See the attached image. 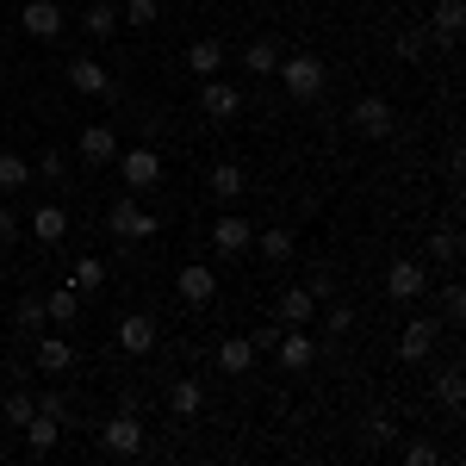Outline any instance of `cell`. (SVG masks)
Masks as SVG:
<instances>
[{
    "label": "cell",
    "mask_w": 466,
    "mask_h": 466,
    "mask_svg": "<svg viewBox=\"0 0 466 466\" xmlns=\"http://www.w3.org/2000/svg\"><path fill=\"white\" fill-rule=\"evenodd\" d=\"M280 87H287L292 100H318L323 81H329V69H323V56H311V50H299V56H280Z\"/></svg>",
    "instance_id": "6da1fadb"
},
{
    "label": "cell",
    "mask_w": 466,
    "mask_h": 466,
    "mask_svg": "<svg viewBox=\"0 0 466 466\" xmlns=\"http://www.w3.org/2000/svg\"><path fill=\"white\" fill-rule=\"evenodd\" d=\"M156 224H162V218H149L144 206H137V193L112 199V212H106V230L125 243V249H131V243H149V237H156Z\"/></svg>",
    "instance_id": "7a4b0ae2"
},
{
    "label": "cell",
    "mask_w": 466,
    "mask_h": 466,
    "mask_svg": "<svg viewBox=\"0 0 466 466\" xmlns=\"http://www.w3.org/2000/svg\"><path fill=\"white\" fill-rule=\"evenodd\" d=\"M112 168H118V180H125V193H149V187L162 180V156H156L149 144H137V149H118Z\"/></svg>",
    "instance_id": "3957f363"
},
{
    "label": "cell",
    "mask_w": 466,
    "mask_h": 466,
    "mask_svg": "<svg viewBox=\"0 0 466 466\" xmlns=\"http://www.w3.org/2000/svg\"><path fill=\"white\" fill-rule=\"evenodd\" d=\"M349 125H355L360 137L386 144V137L398 131V112H392V100H380V94H360V100H355V112H349Z\"/></svg>",
    "instance_id": "277c9868"
},
{
    "label": "cell",
    "mask_w": 466,
    "mask_h": 466,
    "mask_svg": "<svg viewBox=\"0 0 466 466\" xmlns=\"http://www.w3.org/2000/svg\"><path fill=\"white\" fill-rule=\"evenodd\" d=\"M100 448L106 454H144V417L137 410H118V417H106V430H100Z\"/></svg>",
    "instance_id": "5b68a950"
},
{
    "label": "cell",
    "mask_w": 466,
    "mask_h": 466,
    "mask_svg": "<svg viewBox=\"0 0 466 466\" xmlns=\"http://www.w3.org/2000/svg\"><path fill=\"white\" fill-rule=\"evenodd\" d=\"M118 349L131 360L156 355V318H149V311H125V318H118Z\"/></svg>",
    "instance_id": "8992f818"
},
{
    "label": "cell",
    "mask_w": 466,
    "mask_h": 466,
    "mask_svg": "<svg viewBox=\"0 0 466 466\" xmlns=\"http://www.w3.org/2000/svg\"><path fill=\"white\" fill-rule=\"evenodd\" d=\"M19 25H25V37L50 44V37H63V6H56V0H25Z\"/></svg>",
    "instance_id": "52a82bcc"
},
{
    "label": "cell",
    "mask_w": 466,
    "mask_h": 466,
    "mask_svg": "<svg viewBox=\"0 0 466 466\" xmlns=\"http://www.w3.org/2000/svg\"><path fill=\"white\" fill-rule=\"evenodd\" d=\"M175 287H180V299H187V305H212V299H218V274L206 268V261H180Z\"/></svg>",
    "instance_id": "ba28073f"
},
{
    "label": "cell",
    "mask_w": 466,
    "mask_h": 466,
    "mask_svg": "<svg viewBox=\"0 0 466 466\" xmlns=\"http://www.w3.org/2000/svg\"><path fill=\"white\" fill-rule=\"evenodd\" d=\"M423 287H430V268H423V261H392V268H386V292H392L398 305L423 299Z\"/></svg>",
    "instance_id": "9c48e42d"
},
{
    "label": "cell",
    "mask_w": 466,
    "mask_h": 466,
    "mask_svg": "<svg viewBox=\"0 0 466 466\" xmlns=\"http://www.w3.org/2000/svg\"><path fill=\"white\" fill-rule=\"evenodd\" d=\"M274 318H280V329H305V323H318V299L305 287H287L274 299Z\"/></svg>",
    "instance_id": "30bf717a"
},
{
    "label": "cell",
    "mask_w": 466,
    "mask_h": 466,
    "mask_svg": "<svg viewBox=\"0 0 466 466\" xmlns=\"http://www.w3.org/2000/svg\"><path fill=\"white\" fill-rule=\"evenodd\" d=\"M199 106H206V118H218V125H230L237 112H243V87H230V81H206V94H199Z\"/></svg>",
    "instance_id": "8fae6325"
},
{
    "label": "cell",
    "mask_w": 466,
    "mask_h": 466,
    "mask_svg": "<svg viewBox=\"0 0 466 466\" xmlns=\"http://www.w3.org/2000/svg\"><path fill=\"white\" fill-rule=\"evenodd\" d=\"M249 243H255V224H249V218L224 212V218L212 224V249H218V255H243Z\"/></svg>",
    "instance_id": "7c38bea8"
},
{
    "label": "cell",
    "mask_w": 466,
    "mask_h": 466,
    "mask_svg": "<svg viewBox=\"0 0 466 466\" xmlns=\"http://www.w3.org/2000/svg\"><path fill=\"white\" fill-rule=\"evenodd\" d=\"M75 149H81V162H87V168H106L112 156H118V131H112V125H87Z\"/></svg>",
    "instance_id": "4fadbf2b"
},
{
    "label": "cell",
    "mask_w": 466,
    "mask_h": 466,
    "mask_svg": "<svg viewBox=\"0 0 466 466\" xmlns=\"http://www.w3.org/2000/svg\"><path fill=\"white\" fill-rule=\"evenodd\" d=\"M274 355H280V367H287V373H305V367L318 360V342H311L305 329H280V342H274Z\"/></svg>",
    "instance_id": "5bb4252c"
},
{
    "label": "cell",
    "mask_w": 466,
    "mask_h": 466,
    "mask_svg": "<svg viewBox=\"0 0 466 466\" xmlns=\"http://www.w3.org/2000/svg\"><path fill=\"white\" fill-rule=\"evenodd\" d=\"M435 336H441L435 318H410V323H404V336H398V355H404V360H430L435 355Z\"/></svg>",
    "instance_id": "9a60e30c"
},
{
    "label": "cell",
    "mask_w": 466,
    "mask_h": 466,
    "mask_svg": "<svg viewBox=\"0 0 466 466\" xmlns=\"http://www.w3.org/2000/svg\"><path fill=\"white\" fill-rule=\"evenodd\" d=\"M63 75H69V87H75V94H106V87H112L106 63H94V56H75V63H69Z\"/></svg>",
    "instance_id": "2e32d148"
},
{
    "label": "cell",
    "mask_w": 466,
    "mask_h": 466,
    "mask_svg": "<svg viewBox=\"0 0 466 466\" xmlns=\"http://www.w3.org/2000/svg\"><path fill=\"white\" fill-rule=\"evenodd\" d=\"M56 441H63V423H56V417H44V410H32V423H25V448H32V461L56 454Z\"/></svg>",
    "instance_id": "e0dca14e"
},
{
    "label": "cell",
    "mask_w": 466,
    "mask_h": 466,
    "mask_svg": "<svg viewBox=\"0 0 466 466\" xmlns=\"http://www.w3.org/2000/svg\"><path fill=\"white\" fill-rule=\"evenodd\" d=\"M32 237L37 243H63L69 237V212L50 199V206H32Z\"/></svg>",
    "instance_id": "ac0fdd59"
},
{
    "label": "cell",
    "mask_w": 466,
    "mask_h": 466,
    "mask_svg": "<svg viewBox=\"0 0 466 466\" xmlns=\"http://www.w3.org/2000/svg\"><path fill=\"white\" fill-rule=\"evenodd\" d=\"M249 249H261L268 261H292V255H299V237H292L287 224H268V230H255Z\"/></svg>",
    "instance_id": "d6986e66"
},
{
    "label": "cell",
    "mask_w": 466,
    "mask_h": 466,
    "mask_svg": "<svg viewBox=\"0 0 466 466\" xmlns=\"http://www.w3.org/2000/svg\"><path fill=\"white\" fill-rule=\"evenodd\" d=\"M187 69L199 75V81H212V75L224 69V44H218V37H199V44H187Z\"/></svg>",
    "instance_id": "ffe728a7"
},
{
    "label": "cell",
    "mask_w": 466,
    "mask_h": 466,
    "mask_svg": "<svg viewBox=\"0 0 466 466\" xmlns=\"http://www.w3.org/2000/svg\"><path fill=\"white\" fill-rule=\"evenodd\" d=\"M32 360H37V367H44V373H69V367H75V349H69V342H63V336H37Z\"/></svg>",
    "instance_id": "44dd1931"
},
{
    "label": "cell",
    "mask_w": 466,
    "mask_h": 466,
    "mask_svg": "<svg viewBox=\"0 0 466 466\" xmlns=\"http://www.w3.org/2000/svg\"><path fill=\"white\" fill-rule=\"evenodd\" d=\"M69 287L81 292V299H94V292L106 287V261H100V255H81V261L69 268Z\"/></svg>",
    "instance_id": "7402d4cb"
},
{
    "label": "cell",
    "mask_w": 466,
    "mask_h": 466,
    "mask_svg": "<svg viewBox=\"0 0 466 466\" xmlns=\"http://www.w3.org/2000/svg\"><path fill=\"white\" fill-rule=\"evenodd\" d=\"M218 367H224V373H249L255 367V342L249 336H224V342H218Z\"/></svg>",
    "instance_id": "603a6c76"
},
{
    "label": "cell",
    "mask_w": 466,
    "mask_h": 466,
    "mask_svg": "<svg viewBox=\"0 0 466 466\" xmlns=\"http://www.w3.org/2000/svg\"><path fill=\"white\" fill-rule=\"evenodd\" d=\"M168 410H175V417H199V410H206V386H199V380H175V386H168Z\"/></svg>",
    "instance_id": "cb8c5ba5"
},
{
    "label": "cell",
    "mask_w": 466,
    "mask_h": 466,
    "mask_svg": "<svg viewBox=\"0 0 466 466\" xmlns=\"http://www.w3.org/2000/svg\"><path fill=\"white\" fill-rule=\"evenodd\" d=\"M243 69H249V75H261V81H268V75L280 69V44H274V37H255L249 50H243Z\"/></svg>",
    "instance_id": "d4e9b609"
},
{
    "label": "cell",
    "mask_w": 466,
    "mask_h": 466,
    "mask_svg": "<svg viewBox=\"0 0 466 466\" xmlns=\"http://www.w3.org/2000/svg\"><path fill=\"white\" fill-rule=\"evenodd\" d=\"M19 187H32V162L19 149H0V193H19Z\"/></svg>",
    "instance_id": "484cf974"
},
{
    "label": "cell",
    "mask_w": 466,
    "mask_h": 466,
    "mask_svg": "<svg viewBox=\"0 0 466 466\" xmlns=\"http://www.w3.org/2000/svg\"><path fill=\"white\" fill-rule=\"evenodd\" d=\"M430 25H435V37H461V25H466V6L461 0H435V13H430Z\"/></svg>",
    "instance_id": "4316f807"
},
{
    "label": "cell",
    "mask_w": 466,
    "mask_h": 466,
    "mask_svg": "<svg viewBox=\"0 0 466 466\" xmlns=\"http://www.w3.org/2000/svg\"><path fill=\"white\" fill-rule=\"evenodd\" d=\"M81 32L87 37H112L118 32V6H112V0H94V6L81 13Z\"/></svg>",
    "instance_id": "83f0119b"
},
{
    "label": "cell",
    "mask_w": 466,
    "mask_h": 466,
    "mask_svg": "<svg viewBox=\"0 0 466 466\" xmlns=\"http://www.w3.org/2000/svg\"><path fill=\"white\" fill-rule=\"evenodd\" d=\"M243 187H249V175H243L237 162H218V168H212V193L224 199V206H230V199H243Z\"/></svg>",
    "instance_id": "f1b7e54d"
},
{
    "label": "cell",
    "mask_w": 466,
    "mask_h": 466,
    "mask_svg": "<svg viewBox=\"0 0 466 466\" xmlns=\"http://www.w3.org/2000/svg\"><path fill=\"white\" fill-rule=\"evenodd\" d=\"M44 311H50V323H81V292H75V287H56L50 299H44Z\"/></svg>",
    "instance_id": "f546056e"
},
{
    "label": "cell",
    "mask_w": 466,
    "mask_h": 466,
    "mask_svg": "<svg viewBox=\"0 0 466 466\" xmlns=\"http://www.w3.org/2000/svg\"><path fill=\"white\" fill-rule=\"evenodd\" d=\"M13 323H19V336H44V323H50V311H44V299H19V311H13Z\"/></svg>",
    "instance_id": "4dcf8cb0"
},
{
    "label": "cell",
    "mask_w": 466,
    "mask_h": 466,
    "mask_svg": "<svg viewBox=\"0 0 466 466\" xmlns=\"http://www.w3.org/2000/svg\"><path fill=\"white\" fill-rule=\"evenodd\" d=\"M32 410H37V398L25 392V386H19V392H6V404H0V417H6L13 430H25V423H32Z\"/></svg>",
    "instance_id": "1f68e13d"
},
{
    "label": "cell",
    "mask_w": 466,
    "mask_h": 466,
    "mask_svg": "<svg viewBox=\"0 0 466 466\" xmlns=\"http://www.w3.org/2000/svg\"><path fill=\"white\" fill-rule=\"evenodd\" d=\"M398 441V417L392 410H373V417H367V448H392Z\"/></svg>",
    "instance_id": "d6a6232c"
},
{
    "label": "cell",
    "mask_w": 466,
    "mask_h": 466,
    "mask_svg": "<svg viewBox=\"0 0 466 466\" xmlns=\"http://www.w3.org/2000/svg\"><path fill=\"white\" fill-rule=\"evenodd\" d=\"M430 261L454 268V261H461V230H435V237H430Z\"/></svg>",
    "instance_id": "836d02e7"
},
{
    "label": "cell",
    "mask_w": 466,
    "mask_h": 466,
    "mask_svg": "<svg viewBox=\"0 0 466 466\" xmlns=\"http://www.w3.org/2000/svg\"><path fill=\"white\" fill-rule=\"evenodd\" d=\"M318 323L329 329V336H349V329H355V311H349V305H329V299H323V305H318Z\"/></svg>",
    "instance_id": "e575fe53"
},
{
    "label": "cell",
    "mask_w": 466,
    "mask_h": 466,
    "mask_svg": "<svg viewBox=\"0 0 466 466\" xmlns=\"http://www.w3.org/2000/svg\"><path fill=\"white\" fill-rule=\"evenodd\" d=\"M37 180H50V187H63L69 180V162H63V149H50V156H37V168H32Z\"/></svg>",
    "instance_id": "d590c367"
},
{
    "label": "cell",
    "mask_w": 466,
    "mask_h": 466,
    "mask_svg": "<svg viewBox=\"0 0 466 466\" xmlns=\"http://www.w3.org/2000/svg\"><path fill=\"white\" fill-rule=\"evenodd\" d=\"M435 398H441L448 410H461V404H466V380H461V373H441V380H435Z\"/></svg>",
    "instance_id": "8d00e7d4"
},
{
    "label": "cell",
    "mask_w": 466,
    "mask_h": 466,
    "mask_svg": "<svg viewBox=\"0 0 466 466\" xmlns=\"http://www.w3.org/2000/svg\"><path fill=\"white\" fill-rule=\"evenodd\" d=\"M404 466H441V448L417 435V441H404Z\"/></svg>",
    "instance_id": "74e56055"
},
{
    "label": "cell",
    "mask_w": 466,
    "mask_h": 466,
    "mask_svg": "<svg viewBox=\"0 0 466 466\" xmlns=\"http://www.w3.org/2000/svg\"><path fill=\"white\" fill-rule=\"evenodd\" d=\"M423 50H430V25H417V32L398 37V56H404V63H423Z\"/></svg>",
    "instance_id": "f35d334b"
},
{
    "label": "cell",
    "mask_w": 466,
    "mask_h": 466,
    "mask_svg": "<svg viewBox=\"0 0 466 466\" xmlns=\"http://www.w3.org/2000/svg\"><path fill=\"white\" fill-rule=\"evenodd\" d=\"M118 19H131V32H144V25H156V0H125Z\"/></svg>",
    "instance_id": "ab89813d"
},
{
    "label": "cell",
    "mask_w": 466,
    "mask_h": 466,
    "mask_svg": "<svg viewBox=\"0 0 466 466\" xmlns=\"http://www.w3.org/2000/svg\"><path fill=\"white\" fill-rule=\"evenodd\" d=\"M37 410H44V417H56L63 430L75 423V417H69V398H63V392H44V398H37Z\"/></svg>",
    "instance_id": "60d3db41"
},
{
    "label": "cell",
    "mask_w": 466,
    "mask_h": 466,
    "mask_svg": "<svg viewBox=\"0 0 466 466\" xmlns=\"http://www.w3.org/2000/svg\"><path fill=\"white\" fill-rule=\"evenodd\" d=\"M19 218H25V212H13V206H0V249L25 237V224H19Z\"/></svg>",
    "instance_id": "b9f144b4"
},
{
    "label": "cell",
    "mask_w": 466,
    "mask_h": 466,
    "mask_svg": "<svg viewBox=\"0 0 466 466\" xmlns=\"http://www.w3.org/2000/svg\"><path fill=\"white\" fill-rule=\"evenodd\" d=\"M305 292H311V299H336V274H329V268H318V274H311V280H305Z\"/></svg>",
    "instance_id": "7bdbcfd3"
},
{
    "label": "cell",
    "mask_w": 466,
    "mask_h": 466,
    "mask_svg": "<svg viewBox=\"0 0 466 466\" xmlns=\"http://www.w3.org/2000/svg\"><path fill=\"white\" fill-rule=\"evenodd\" d=\"M441 318H466V292H461V287L441 292Z\"/></svg>",
    "instance_id": "ee69618b"
},
{
    "label": "cell",
    "mask_w": 466,
    "mask_h": 466,
    "mask_svg": "<svg viewBox=\"0 0 466 466\" xmlns=\"http://www.w3.org/2000/svg\"><path fill=\"white\" fill-rule=\"evenodd\" d=\"M249 342H255V355H261V349H274V342H280V323H268V329H255Z\"/></svg>",
    "instance_id": "f6af8a7d"
},
{
    "label": "cell",
    "mask_w": 466,
    "mask_h": 466,
    "mask_svg": "<svg viewBox=\"0 0 466 466\" xmlns=\"http://www.w3.org/2000/svg\"><path fill=\"white\" fill-rule=\"evenodd\" d=\"M199 6H206V0H199Z\"/></svg>",
    "instance_id": "bcb514c9"
}]
</instances>
